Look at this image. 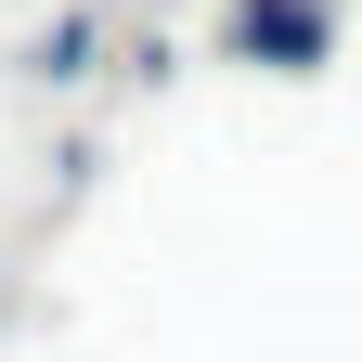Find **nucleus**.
<instances>
[{
	"instance_id": "obj_1",
	"label": "nucleus",
	"mask_w": 362,
	"mask_h": 362,
	"mask_svg": "<svg viewBox=\"0 0 362 362\" xmlns=\"http://www.w3.org/2000/svg\"><path fill=\"white\" fill-rule=\"evenodd\" d=\"M233 52L272 65V78H298V65H324V13H310V0H246V13H233Z\"/></svg>"
}]
</instances>
